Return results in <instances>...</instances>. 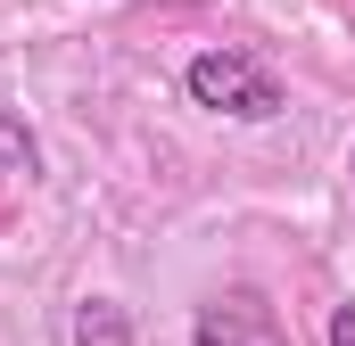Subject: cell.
<instances>
[{"mask_svg":"<svg viewBox=\"0 0 355 346\" xmlns=\"http://www.w3.org/2000/svg\"><path fill=\"white\" fill-rule=\"evenodd\" d=\"M182 83H190L198 107L240 116V124H272V116H281V83H272L265 58H248V50H198Z\"/></svg>","mask_w":355,"mask_h":346,"instance_id":"1","label":"cell"},{"mask_svg":"<svg viewBox=\"0 0 355 346\" xmlns=\"http://www.w3.org/2000/svg\"><path fill=\"white\" fill-rule=\"evenodd\" d=\"M190 346H289V330H281V313H272L257 289H223V297L198 305Z\"/></svg>","mask_w":355,"mask_h":346,"instance_id":"2","label":"cell"},{"mask_svg":"<svg viewBox=\"0 0 355 346\" xmlns=\"http://www.w3.org/2000/svg\"><path fill=\"white\" fill-rule=\"evenodd\" d=\"M75 346H132V322L116 297H83L75 305Z\"/></svg>","mask_w":355,"mask_h":346,"instance_id":"3","label":"cell"},{"mask_svg":"<svg viewBox=\"0 0 355 346\" xmlns=\"http://www.w3.org/2000/svg\"><path fill=\"white\" fill-rule=\"evenodd\" d=\"M0 173H25V181L42 173V149H33V132L17 116H0Z\"/></svg>","mask_w":355,"mask_h":346,"instance_id":"4","label":"cell"},{"mask_svg":"<svg viewBox=\"0 0 355 346\" xmlns=\"http://www.w3.org/2000/svg\"><path fill=\"white\" fill-rule=\"evenodd\" d=\"M331 346H355V305H331Z\"/></svg>","mask_w":355,"mask_h":346,"instance_id":"5","label":"cell"},{"mask_svg":"<svg viewBox=\"0 0 355 346\" xmlns=\"http://www.w3.org/2000/svg\"><path fill=\"white\" fill-rule=\"evenodd\" d=\"M347 173H355V157H347Z\"/></svg>","mask_w":355,"mask_h":346,"instance_id":"6","label":"cell"}]
</instances>
